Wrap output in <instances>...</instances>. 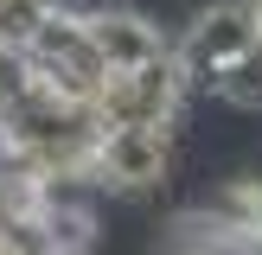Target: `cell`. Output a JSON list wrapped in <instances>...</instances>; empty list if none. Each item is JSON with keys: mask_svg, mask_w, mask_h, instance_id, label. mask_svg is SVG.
I'll use <instances>...</instances> for the list:
<instances>
[{"mask_svg": "<svg viewBox=\"0 0 262 255\" xmlns=\"http://www.w3.org/2000/svg\"><path fill=\"white\" fill-rule=\"evenodd\" d=\"M250 7V26H256V45H262V0H243Z\"/></svg>", "mask_w": 262, "mask_h": 255, "instance_id": "7", "label": "cell"}, {"mask_svg": "<svg viewBox=\"0 0 262 255\" xmlns=\"http://www.w3.org/2000/svg\"><path fill=\"white\" fill-rule=\"evenodd\" d=\"M83 26H90V45H96V58H102L109 76L147 70V64L173 58V38H166L147 13H135V7H96V13H83Z\"/></svg>", "mask_w": 262, "mask_h": 255, "instance_id": "4", "label": "cell"}, {"mask_svg": "<svg viewBox=\"0 0 262 255\" xmlns=\"http://www.w3.org/2000/svg\"><path fill=\"white\" fill-rule=\"evenodd\" d=\"M186 96H192V76L179 70V58H166V64H147V70L102 76L90 109H96L102 128H173Z\"/></svg>", "mask_w": 262, "mask_h": 255, "instance_id": "1", "label": "cell"}, {"mask_svg": "<svg viewBox=\"0 0 262 255\" xmlns=\"http://www.w3.org/2000/svg\"><path fill=\"white\" fill-rule=\"evenodd\" d=\"M211 217H217L250 255H262V178H230V185L211 198Z\"/></svg>", "mask_w": 262, "mask_h": 255, "instance_id": "5", "label": "cell"}, {"mask_svg": "<svg viewBox=\"0 0 262 255\" xmlns=\"http://www.w3.org/2000/svg\"><path fill=\"white\" fill-rule=\"evenodd\" d=\"M243 51H256V26H250V7H243V0H211V7L192 13V26L173 38L179 70H186L192 83H205V89H211V76L224 70L230 58H243Z\"/></svg>", "mask_w": 262, "mask_h": 255, "instance_id": "3", "label": "cell"}, {"mask_svg": "<svg viewBox=\"0 0 262 255\" xmlns=\"http://www.w3.org/2000/svg\"><path fill=\"white\" fill-rule=\"evenodd\" d=\"M173 172V128H102L90 185L115 198H147Z\"/></svg>", "mask_w": 262, "mask_h": 255, "instance_id": "2", "label": "cell"}, {"mask_svg": "<svg viewBox=\"0 0 262 255\" xmlns=\"http://www.w3.org/2000/svg\"><path fill=\"white\" fill-rule=\"evenodd\" d=\"M211 89L230 102V109H262V45L243 51V58H230L224 70L211 76Z\"/></svg>", "mask_w": 262, "mask_h": 255, "instance_id": "6", "label": "cell"}]
</instances>
